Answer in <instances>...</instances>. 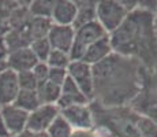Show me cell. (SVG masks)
<instances>
[{
  "instance_id": "cell-1",
  "label": "cell",
  "mask_w": 157,
  "mask_h": 137,
  "mask_svg": "<svg viewBox=\"0 0 157 137\" xmlns=\"http://www.w3.org/2000/svg\"><path fill=\"white\" fill-rule=\"evenodd\" d=\"M94 96L100 95L105 106H120L137 95V70L130 59L109 55L101 63L93 66Z\"/></svg>"
},
{
  "instance_id": "cell-2",
  "label": "cell",
  "mask_w": 157,
  "mask_h": 137,
  "mask_svg": "<svg viewBox=\"0 0 157 137\" xmlns=\"http://www.w3.org/2000/svg\"><path fill=\"white\" fill-rule=\"evenodd\" d=\"M150 32H153V15L141 10L132 11L119 29L111 33L112 50L122 55L138 52L150 42Z\"/></svg>"
},
{
  "instance_id": "cell-3",
  "label": "cell",
  "mask_w": 157,
  "mask_h": 137,
  "mask_svg": "<svg viewBox=\"0 0 157 137\" xmlns=\"http://www.w3.org/2000/svg\"><path fill=\"white\" fill-rule=\"evenodd\" d=\"M105 36H108V33L102 29V26L97 21L75 29L74 42H72V48L70 51L71 62L81 60L85 52L89 50V47H92L96 41L101 40Z\"/></svg>"
},
{
  "instance_id": "cell-4",
  "label": "cell",
  "mask_w": 157,
  "mask_h": 137,
  "mask_svg": "<svg viewBox=\"0 0 157 137\" xmlns=\"http://www.w3.org/2000/svg\"><path fill=\"white\" fill-rule=\"evenodd\" d=\"M97 22L107 33H113L130 14V8L122 2H98L96 4Z\"/></svg>"
},
{
  "instance_id": "cell-5",
  "label": "cell",
  "mask_w": 157,
  "mask_h": 137,
  "mask_svg": "<svg viewBox=\"0 0 157 137\" xmlns=\"http://www.w3.org/2000/svg\"><path fill=\"white\" fill-rule=\"evenodd\" d=\"M68 77L75 82L81 92L86 96L87 100L94 97V77H93V67L86 65L82 60L71 62L67 67Z\"/></svg>"
},
{
  "instance_id": "cell-6",
  "label": "cell",
  "mask_w": 157,
  "mask_h": 137,
  "mask_svg": "<svg viewBox=\"0 0 157 137\" xmlns=\"http://www.w3.org/2000/svg\"><path fill=\"white\" fill-rule=\"evenodd\" d=\"M59 115L60 110L56 104H41L29 114L26 130L32 133H47V130Z\"/></svg>"
},
{
  "instance_id": "cell-7",
  "label": "cell",
  "mask_w": 157,
  "mask_h": 137,
  "mask_svg": "<svg viewBox=\"0 0 157 137\" xmlns=\"http://www.w3.org/2000/svg\"><path fill=\"white\" fill-rule=\"evenodd\" d=\"M60 115L68 122L74 130H92L94 126L93 112L87 104L71 106L60 110Z\"/></svg>"
},
{
  "instance_id": "cell-8",
  "label": "cell",
  "mask_w": 157,
  "mask_h": 137,
  "mask_svg": "<svg viewBox=\"0 0 157 137\" xmlns=\"http://www.w3.org/2000/svg\"><path fill=\"white\" fill-rule=\"evenodd\" d=\"M0 117H2L3 122H4L11 137H17L22 135L26 130L29 114L26 111H23V110L15 107L14 104L0 107Z\"/></svg>"
},
{
  "instance_id": "cell-9",
  "label": "cell",
  "mask_w": 157,
  "mask_h": 137,
  "mask_svg": "<svg viewBox=\"0 0 157 137\" xmlns=\"http://www.w3.org/2000/svg\"><path fill=\"white\" fill-rule=\"evenodd\" d=\"M75 37V29L72 26H62V25H53L51 26L48 32V41H49L52 50L62 51L70 55L72 48V42Z\"/></svg>"
},
{
  "instance_id": "cell-10",
  "label": "cell",
  "mask_w": 157,
  "mask_h": 137,
  "mask_svg": "<svg viewBox=\"0 0 157 137\" xmlns=\"http://www.w3.org/2000/svg\"><path fill=\"white\" fill-rule=\"evenodd\" d=\"M19 91L17 73L11 69L3 70L0 73V107L13 104Z\"/></svg>"
},
{
  "instance_id": "cell-11",
  "label": "cell",
  "mask_w": 157,
  "mask_h": 137,
  "mask_svg": "<svg viewBox=\"0 0 157 137\" xmlns=\"http://www.w3.org/2000/svg\"><path fill=\"white\" fill-rule=\"evenodd\" d=\"M87 103H89V100L81 92L79 88L75 85V82L70 77L66 78V81L62 85V89H60L59 102L56 104L59 110H64L67 107H71V106L87 104Z\"/></svg>"
},
{
  "instance_id": "cell-12",
  "label": "cell",
  "mask_w": 157,
  "mask_h": 137,
  "mask_svg": "<svg viewBox=\"0 0 157 137\" xmlns=\"http://www.w3.org/2000/svg\"><path fill=\"white\" fill-rule=\"evenodd\" d=\"M7 63H8V69L14 70L15 73H21V71L33 70L34 66L38 63V59L33 54V51L30 50V47H22L11 51Z\"/></svg>"
},
{
  "instance_id": "cell-13",
  "label": "cell",
  "mask_w": 157,
  "mask_h": 137,
  "mask_svg": "<svg viewBox=\"0 0 157 137\" xmlns=\"http://www.w3.org/2000/svg\"><path fill=\"white\" fill-rule=\"evenodd\" d=\"M112 45H111L109 36H105L101 40L96 41L92 47H89V50L85 52L83 58L81 60L85 62L89 66H96L98 63H101L102 60H105L109 55H112Z\"/></svg>"
},
{
  "instance_id": "cell-14",
  "label": "cell",
  "mask_w": 157,
  "mask_h": 137,
  "mask_svg": "<svg viewBox=\"0 0 157 137\" xmlns=\"http://www.w3.org/2000/svg\"><path fill=\"white\" fill-rule=\"evenodd\" d=\"M77 3L74 2H67V0L55 2L51 21H53V25L72 26L77 17Z\"/></svg>"
},
{
  "instance_id": "cell-15",
  "label": "cell",
  "mask_w": 157,
  "mask_h": 137,
  "mask_svg": "<svg viewBox=\"0 0 157 137\" xmlns=\"http://www.w3.org/2000/svg\"><path fill=\"white\" fill-rule=\"evenodd\" d=\"M96 4L97 3H92V2H77V17L75 21L72 23L74 29L87 25V23H92L94 21H97V11H96Z\"/></svg>"
},
{
  "instance_id": "cell-16",
  "label": "cell",
  "mask_w": 157,
  "mask_h": 137,
  "mask_svg": "<svg viewBox=\"0 0 157 137\" xmlns=\"http://www.w3.org/2000/svg\"><path fill=\"white\" fill-rule=\"evenodd\" d=\"M13 104L15 107L23 110L26 111L28 114H30L32 111H34L36 108H38L41 106V102L38 99L37 95V91H23L21 89L18 92L17 97H15Z\"/></svg>"
},
{
  "instance_id": "cell-17",
  "label": "cell",
  "mask_w": 157,
  "mask_h": 137,
  "mask_svg": "<svg viewBox=\"0 0 157 137\" xmlns=\"http://www.w3.org/2000/svg\"><path fill=\"white\" fill-rule=\"evenodd\" d=\"M60 89L62 87L51 81H45L44 84H40L37 88V95L41 104H57L60 97Z\"/></svg>"
},
{
  "instance_id": "cell-18",
  "label": "cell",
  "mask_w": 157,
  "mask_h": 137,
  "mask_svg": "<svg viewBox=\"0 0 157 137\" xmlns=\"http://www.w3.org/2000/svg\"><path fill=\"white\" fill-rule=\"evenodd\" d=\"M72 132H74V129L62 115H59L49 126V129L47 130V135L48 137H71Z\"/></svg>"
},
{
  "instance_id": "cell-19",
  "label": "cell",
  "mask_w": 157,
  "mask_h": 137,
  "mask_svg": "<svg viewBox=\"0 0 157 137\" xmlns=\"http://www.w3.org/2000/svg\"><path fill=\"white\" fill-rule=\"evenodd\" d=\"M45 63L51 69H67L71 63V58H70V55L66 52L52 50Z\"/></svg>"
},
{
  "instance_id": "cell-20",
  "label": "cell",
  "mask_w": 157,
  "mask_h": 137,
  "mask_svg": "<svg viewBox=\"0 0 157 137\" xmlns=\"http://www.w3.org/2000/svg\"><path fill=\"white\" fill-rule=\"evenodd\" d=\"M51 26H52L51 19H47V18H34L32 27H30V33H32V37H33L32 41L47 37Z\"/></svg>"
},
{
  "instance_id": "cell-21",
  "label": "cell",
  "mask_w": 157,
  "mask_h": 137,
  "mask_svg": "<svg viewBox=\"0 0 157 137\" xmlns=\"http://www.w3.org/2000/svg\"><path fill=\"white\" fill-rule=\"evenodd\" d=\"M30 50H32L33 54L36 55L38 62H47L48 56H49L51 51H52V47H51L48 38L44 37V38H38V40L32 41Z\"/></svg>"
},
{
  "instance_id": "cell-22",
  "label": "cell",
  "mask_w": 157,
  "mask_h": 137,
  "mask_svg": "<svg viewBox=\"0 0 157 137\" xmlns=\"http://www.w3.org/2000/svg\"><path fill=\"white\" fill-rule=\"evenodd\" d=\"M137 130L140 137H157V123L146 115H140L137 121Z\"/></svg>"
},
{
  "instance_id": "cell-23",
  "label": "cell",
  "mask_w": 157,
  "mask_h": 137,
  "mask_svg": "<svg viewBox=\"0 0 157 137\" xmlns=\"http://www.w3.org/2000/svg\"><path fill=\"white\" fill-rule=\"evenodd\" d=\"M55 2H33L30 6V13L34 18H47L51 19Z\"/></svg>"
},
{
  "instance_id": "cell-24",
  "label": "cell",
  "mask_w": 157,
  "mask_h": 137,
  "mask_svg": "<svg viewBox=\"0 0 157 137\" xmlns=\"http://www.w3.org/2000/svg\"><path fill=\"white\" fill-rule=\"evenodd\" d=\"M17 74H18V84H19L21 89L37 91L38 82L36 80V77H34L32 70H29V71H21V73H17Z\"/></svg>"
},
{
  "instance_id": "cell-25",
  "label": "cell",
  "mask_w": 157,
  "mask_h": 137,
  "mask_svg": "<svg viewBox=\"0 0 157 137\" xmlns=\"http://www.w3.org/2000/svg\"><path fill=\"white\" fill-rule=\"evenodd\" d=\"M68 77L67 69H51L49 67V74H48V81L53 82V84L62 87L66 78Z\"/></svg>"
},
{
  "instance_id": "cell-26",
  "label": "cell",
  "mask_w": 157,
  "mask_h": 137,
  "mask_svg": "<svg viewBox=\"0 0 157 137\" xmlns=\"http://www.w3.org/2000/svg\"><path fill=\"white\" fill-rule=\"evenodd\" d=\"M33 74H34L36 80H37L38 85L44 84L45 81H48V74H49V67L45 62H38L37 65L34 66V69L32 70Z\"/></svg>"
},
{
  "instance_id": "cell-27",
  "label": "cell",
  "mask_w": 157,
  "mask_h": 137,
  "mask_svg": "<svg viewBox=\"0 0 157 137\" xmlns=\"http://www.w3.org/2000/svg\"><path fill=\"white\" fill-rule=\"evenodd\" d=\"M71 137H100L98 133H94L93 130H74Z\"/></svg>"
},
{
  "instance_id": "cell-28",
  "label": "cell",
  "mask_w": 157,
  "mask_h": 137,
  "mask_svg": "<svg viewBox=\"0 0 157 137\" xmlns=\"http://www.w3.org/2000/svg\"><path fill=\"white\" fill-rule=\"evenodd\" d=\"M17 137H48V135H47V133H32V132L25 130L22 135L17 136Z\"/></svg>"
},
{
  "instance_id": "cell-29",
  "label": "cell",
  "mask_w": 157,
  "mask_h": 137,
  "mask_svg": "<svg viewBox=\"0 0 157 137\" xmlns=\"http://www.w3.org/2000/svg\"><path fill=\"white\" fill-rule=\"evenodd\" d=\"M0 137H11L10 133H8V130H7V127H6L4 122H3L2 117H0Z\"/></svg>"
},
{
  "instance_id": "cell-30",
  "label": "cell",
  "mask_w": 157,
  "mask_h": 137,
  "mask_svg": "<svg viewBox=\"0 0 157 137\" xmlns=\"http://www.w3.org/2000/svg\"><path fill=\"white\" fill-rule=\"evenodd\" d=\"M155 27H156V33H157V18H156V23H155Z\"/></svg>"
}]
</instances>
